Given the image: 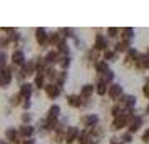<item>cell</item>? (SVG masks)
Returning a JSON list of instances; mask_svg holds the SVG:
<instances>
[{
  "mask_svg": "<svg viewBox=\"0 0 149 144\" xmlns=\"http://www.w3.org/2000/svg\"><path fill=\"white\" fill-rule=\"evenodd\" d=\"M79 122H81L82 129H94V127L99 126L101 117H99V114H95V112H87V114H82L79 117Z\"/></svg>",
  "mask_w": 149,
  "mask_h": 144,
  "instance_id": "1",
  "label": "cell"
},
{
  "mask_svg": "<svg viewBox=\"0 0 149 144\" xmlns=\"http://www.w3.org/2000/svg\"><path fill=\"white\" fill-rule=\"evenodd\" d=\"M91 49H94L95 52H99V54H104L106 50H109V49H112V47L109 45V39L106 34H95Z\"/></svg>",
  "mask_w": 149,
  "mask_h": 144,
  "instance_id": "2",
  "label": "cell"
},
{
  "mask_svg": "<svg viewBox=\"0 0 149 144\" xmlns=\"http://www.w3.org/2000/svg\"><path fill=\"white\" fill-rule=\"evenodd\" d=\"M25 64H27V55L24 52V49H14L12 54H10V65L22 69Z\"/></svg>",
  "mask_w": 149,
  "mask_h": 144,
  "instance_id": "3",
  "label": "cell"
},
{
  "mask_svg": "<svg viewBox=\"0 0 149 144\" xmlns=\"http://www.w3.org/2000/svg\"><path fill=\"white\" fill-rule=\"evenodd\" d=\"M122 96H124V87H122L121 84L114 82V84H111V86H109L107 99H109L112 104H114V102H119Z\"/></svg>",
  "mask_w": 149,
  "mask_h": 144,
  "instance_id": "4",
  "label": "cell"
},
{
  "mask_svg": "<svg viewBox=\"0 0 149 144\" xmlns=\"http://www.w3.org/2000/svg\"><path fill=\"white\" fill-rule=\"evenodd\" d=\"M139 55H141V52L137 50V49H131L127 54L124 55V59H122V65L126 69H136V62H137V59H139Z\"/></svg>",
  "mask_w": 149,
  "mask_h": 144,
  "instance_id": "5",
  "label": "cell"
},
{
  "mask_svg": "<svg viewBox=\"0 0 149 144\" xmlns=\"http://www.w3.org/2000/svg\"><path fill=\"white\" fill-rule=\"evenodd\" d=\"M14 79H15V76H14L12 65L2 69V72H0V86H2V89H7L8 86L14 82Z\"/></svg>",
  "mask_w": 149,
  "mask_h": 144,
  "instance_id": "6",
  "label": "cell"
},
{
  "mask_svg": "<svg viewBox=\"0 0 149 144\" xmlns=\"http://www.w3.org/2000/svg\"><path fill=\"white\" fill-rule=\"evenodd\" d=\"M127 124H129V117L119 116V117H114V119L111 121L109 129L112 131V132H122V131L127 129Z\"/></svg>",
  "mask_w": 149,
  "mask_h": 144,
  "instance_id": "7",
  "label": "cell"
},
{
  "mask_svg": "<svg viewBox=\"0 0 149 144\" xmlns=\"http://www.w3.org/2000/svg\"><path fill=\"white\" fill-rule=\"evenodd\" d=\"M116 104H119L121 109H122V112H124V111H127V109H136V106H137V99H136L134 94H124V96L121 97V101L116 102Z\"/></svg>",
  "mask_w": 149,
  "mask_h": 144,
  "instance_id": "8",
  "label": "cell"
},
{
  "mask_svg": "<svg viewBox=\"0 0 149 144\" xmlns=\"http://www.w3.org/2000/svg\"><path fill=\"white\" fill-rule=\"evenodd\" d=\"M49 32L45 30L44 27H37L34 30V37H35V42H37V45H40V47H45L49 45Z\"/></svg>",
  "mask_w": 149,
  "mask_h": 144,
  "instance_id": "9",
  "label": "cell"
},
{
  "mask_svg": "<svg viewBox=\"0 0 149 144\" xmlns=\"http://www.w3.org/2000/svg\"><path fill=\"white\" fill-rule=\"evenodd\" d=\"M142 124H144V117L141 114H136L134 117H131L129 119V124H127V131L131 134H136V132H139L142 127Z\"/></svg>",
  "mask_w": 149,
  "mask_h": 144,
  "instance_id": "10",
  "label": "cell"
},
{
  "mask_svg": "<svg viewBox=\"0 0 149 144\" xmlns=\"http://www.w3.org/2000/svg\"><path fill=\"white\" fill-rule=\"evenodd\" d=\"M81 127H77V126H67V129H65V144H74L77 143V139L81 136Z\"/></svg>",
  "mask_w": 149,
  "mask_h": 144,
  "instance_id": "11",
  "label": "cell"
},
{
  "mask_svg": "<svg viewBox=\"0 0 149 144\" xmlns=\"http://www.w3.org/2000/svg\"><path fill=\"white\" fill-rule=\"evenodd\" d=\"M3 139L10 144H17L20 141V136H19V129L14 127V126H8L7 129L3 131Z\"/></svg>",
  "mask_w": 149,
  "mask_h": 144,
  "instance_id": "12",
  "label": "cell"
},
{
  "mask_svg": "<svg viewBox=\"0 0 149 144\" xmlns=\"http://www.w3.org/2000/svg\"><path fill=\"white\" fill-rule=\"evenodd\" d=\"M17 129H19V136H20V139H32L34 134L37 132V129H35L32 124H20Z\"/></svg>",
  "mask_w": 149,
  "mask_h": 144,
  "instance_id": "13",
  "label": "cell"
},
{
  "mask_svg": "<svg viewBox=\"0 0 149 144\" xmlns=\"http://www.w3.org/2000/svg\"><path fill=\"white\" fill-rule=\"evenodd\" d=\"M34 90H35L34 84L29 82V81H25L24 84H20V86H19V90H17V92L24 97V101H29V99L32 97V94H34Z\"/></svg>",
  "mask_w": 149,
  "mask_h": 144,
  "instance_id": "14",
  "label": "cell"
},
{
  "mask_svg": "<svg viewBox=\"0 0 149 144\" xmlns=\"http://www.w3.org/2000/svg\"><path fill=\"white\" fill-rule=\"evenodd\" d=\"M65 101H67L69 107H72V109H82V106H84V99L81 97V94H67Z\"/></svg>",
  "mask_w": 149,
  "mask_h": 144,
  "instance_id": "15",
  "label": "cell"
},
{
  "mask_svg": "<svg viewBox=\"0 0 149 144\" xmlns=\"http://www.w3.org/2000/svg\"><path fill=\"white\" fill-rule=\"evenodd\" d=\"M44 92H45V96H47L50 101H55V99L62 94V87L57 86V84H47V87L44 89Z\"/></svg>",
  "mask_w": 149,
  "mask_h": 144,
  "instance_id": "16",
  "label": "cell"
},
{
  "mask_svg": "<svg viewBox=\"0 0 149 144\" xmlns=\"http://www.w3.org/2000/svg\"><path fill=\"white\" fill-rule=\"evenodd\" d=\"M79 94H81L82 99H92V96L95 94V84H84L81 86V90H79Z\"/></svg>",
  "mask_w": 149,
  "mask_h": 144,
  "instance_id": "17",
  "label": "cell"
},
{
  "mask_svg": "<svg viewBox=\"0 0 149 144\" xmlns=\"http://www.w3.org/2000/svg\"><path fill=\"white\" fill-rule=\"evenodd\" d=\"M136 69L141 70V72H148L149 70V55L146 54V52L139 55V59L136 62Z\"/></svg>",
  "mask_w": 149,
  "mask_h": 144,
  "instance_id": "18",
  "label": "cell"
},
{
  "mask_svg": "<svg viewBox=\"0 0 149 144\" xmlns=\"http://www.w3.org/2000/svg\"><path fill=\"white\" fill-rule=\"evenodd\" d=\"M61 106L59 104H50V107L47 109V114L45 117L47 119H52V121H59L61 119Z\"/></svg>",
  "mask_w": 149,
  "mask_h": 144,
  "instance_id": "19",
  "label": "cell"
},
{
  "mask_svg": "<svg viewBox=\"0 0 149 144\" xmlns=\"http://www.w3.org/2000/svg\"><path fill=\"white\" fill-rule=\"evenodd\" d=\"M32 84H34V87L35 89H39V90H42V89H45L47 87V79H45V76L44 74H35L34 76V81H32Z\"/></svg>",
  "mask_w": 149,
  "mask_h": 144,
  "instance_id": "20",
  "label": "cell"
},
{
  "mask_svg": "<svg viewBox=\"0 0 149 144\" xmlns=\"http://www.w3.org/2000/svg\"><path fill=\"white\" fill-rule=\"evenodd\" d=\"M121 39L129 42V44H132V40H134V29H131V27L121 29Z\"/></svg>",
  "mask_w": 149,
  "mask_h": 144,
  "instance_id": "21",
  "label": "cell"
},
{
  "mask_svg": "<svg viewBox=\"0 0 149 144\" xmlns=\"http://www.w3.org/2000/svg\"><path fill=\"white\" fill-rule=\"evenodd\" d=\"M22 102H24V97L19 92H15V94L8 97V106L10 107H22Z\"/></svg>",
  "mask_w": 149,
  "mask_h": 144,
  "instance_id": "22",
  "label": "cell"
},
{
  "mask_svg": "<svg viewBox=\"0 0 149 144\" xmlns=\"http://www.w3.org/2000/svg\"><path fill=\"white\" fill-rule=\"evenodd\" d=\"M107 92H109V86L106 82H101V81L95 82V94H97L99 97L107 96Z\"/></svg>",
  "mask_w": 149,
  "mask_h": 144,
  "instance_id": "23",
  "label": "cell"
},
{
  "mask_svg": "<svg viewBox=\"0 0 149 144\" xmlns=\"http://www.w3.org/2000/svg\"><path fill=\"white\" fill-rule=\"evenodd\" d=\"M94 70H95V74H97V77H101V76H104L106 72H109L111 69H109V62H106V61H101L97 65L94 67Z\"/></svg>",
  "mask_w": 149,
  "mask_h": 144,
  "instance_id": "24",
  "label": "cell"
},
{
  "mask_svg": "<svg viewBox=\"0 0 149 144\" xmlns=\"http://www.w3.org/2000/svg\"><path fill=\"white\" fill-rule=\"evenodd\" d=\"M117 57H119V54L116 52L114 49H109V50H106V52L102 54V61H106V62H116V61H117Z\"/></svg>",
  "mask_w": 149,
  "mask_h": 144,
  "instance_id": "25",
  "label": "cell"
},
{
  "mask_svg": "<svg viewBox=\"0 0 149 144\" xmlns=\"http://www.w3.org/2000/svg\"><path fill=\"white\" fill-rule=\"evenodd\" d=\"M106 35H107V39L111 40V39H121V29L119 27H109L107 30H106Z\"/></svg>",
  "mask_w": 149,
  "mask_h": 144,
  "instance_id": "26",
  "label": "cell"
},
{
  "mask_svg": "<svg viewBox=\"0 0 149 144\" xmlns=\"http://www.w3.org/2000/svg\"><path fill=\"white\" fill-rule=\"evenodd\" d=\"M132 139H134V134H131L127 129L122 131V132H119V141H121L122 144H131L132 143Z\"/></svg>",
  "mask_w": 149,
  "mask_h": 144,
  "instance_id": "27",
  "label": "cell"
},
{
  "mask_svg": "<svg viewBox=\"0 0 149 144\" xmlns=\"http://www.w3.org/2000/svg\"><path fill=\"white\" fill-rule=\"evenodd\" d=\"M65 82H67V70H59V74H57V77H55V82L54 84L64 87Z\"/></svg>",
  "mask_w": 149,
  "mask_h": 144,
  "instance_id": "28",
  "label": "cell"
},
{
  "mask_svg": "<svg viewBox=\"0 0 149 144\" xmlns=\"http://www.w3.org/2000/svg\"><path fill=\"white\" fill-rule=\"evenodd\" d=\"M72 64V57L67 55V57H61V62H59V70H67Z\"/></svg>",
  "mask_w": 149,
  "mask_h": 144,
  "instance_id": "29",
  "label": "cell"
},
{
  "mask_svg": "<svg viewBox=\"0 0 149 144\" xmlns=\"http://www.w3.org/2000/svg\"><path fill=\"white\" fill-rule=\"evenodd\" d=\"M20 124H32V114H30V112H22L20 114Z\"/></svg>",
  "mask_w": 149,
  "mask_h": 144,
  "instance_id": "30",
  "label": "cell"
},
{
  "mask_svg": "<svg viewBox=\"0 0 149 144\" xmlns=\"http://www.w3.org/2000/svg\"><path fill=\"white\" fill-rule=\"evenodd\" d=\"M30 107H32V102H30V99L22 102V109H24V112H30Z\"/></svg>",
  "mask_w": 149,
  "mask_h": 144,
  "instance_id": "31",
  "label": "cell"
},
{
  "mask_svg": "<svg viewBox=\"0 0 149 144\" xmlns=\"http://www.w3.org/2000/svg\"><path fill=\"white\" fill-rule=\"evenodd\" d=\"M17 144H35V139L32 137V139H20Z\"/></svg>",
  "mask_w": 149,
  "mask_h": 144,
  "instance_id": "32",
  "label": "cell"
},
{
  "mask_svg": "<svg viewBox=\"0 0 149 144\" xmlns=\"http://www.w3.org/2000/svg\"><path fill=\"white\" fill-rule=\"evenodd\" d=\"M144 114L149 116V101H148V104H146V107H144Z\"/></svg>",
  "mask_w": 149,
  "mask_h": 144,
  "instance_id": "33",
  "label": "cell"
},
{
  "mask_svg": "<svg viewBox=\"0 0 149 144\" xmlns=\"http://www.w3.org/2000/svg\"><path fill=\"white\" fill-rule=\"evenodd\" d=\"M146 54H148V55H149V47H148V50H146Z\"/></svg>",
  "mask_w": 149,
  "mask_h": 144,
  "instance_id": "34",
  "label": "cell"
}]
</instances>
